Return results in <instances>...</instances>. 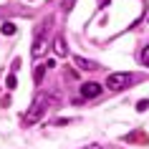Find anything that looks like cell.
Returning a JSON list of instances; mask_svg holds the SVG:
<instances>
[{
  "instance_id": "obj_15",
  "label": "cell",
  "mask_w": 149,
  "mask_h": 149,
  "mask_svg": "<svg viewBox=\"0 0 149 149\" xmlns=\"http://www.w3.org/2000/svg\"><path fill=\"white\" fill-rule=\"evenodd\" d=\"M101 3H106V0H101Z\"/></svg>"
},
{
  "instance_id": "obj_2",
  "label": "cell",
  "mask_w": 149,
  "mask_h": 149,
  "mask_svg": "<svg viewBox=\"0 0 149 149\" xmlns=\"http://www.w3.org/2000/svg\"><path fill=\"white\" fill-rule=\"evenodd\" d=\"M46 106H48V99L46 96H38V99L33 101V106L28 109V114H25V124H36V121L46 114Z\"/></svg>"
},
{
  "instance_id": "obj_10",
  "label": "cell",
  "mask_w": 149,
  "mask_h": 149,
  "mask_svg": "<svg viewBox=\"0 0 149 149\" xmlns=\"http://www.w3.org/2000/svg\"><path fill=\"white\" fill-rule=\"evenodd\" d=\"M141 63H144V66L149 68V43L144 46V51H141Z\"/></svg>"
},
{
  "instance_id": "obj_1",
  "label": "cell",
  "mask_w": 149,
  "mask_h": 149,
  "mask_svg": "<svg viewBox=\"0 0 149 149\" xmlns=\"http://www.w3.org/2000/svg\"><path fill=\"white\" fill-rule=\"evenodd\" d=\"M136 84V76L134 73H111L109 79H106V86L111 88V91H121V88H129Z\"/></svg>"
},
{
  "instance_id": "obj_4",
  "label": "cell",
  "mask_w": 149,
  "mask_h": 149,
  "mask_svg": "<svg viewBox=\"0 0 149 149\" xmlns=\"http://www.w3.org/2000/svg\"><path fill=\"white\" fill-rule=\"evenodd\" d=\"M101 94V84H96V81H86V84H81V96L84 99H94V96Z\"/></svg>"
},
{
  "instance_id": "obj_7",
  "label": "cell",
  "mask_w": 149,
  "mask_h": 149,
  "mask_svg": "<svg viewBox=\"0 0 149 149\" xmlns=\"http://www.w3.org/2000/svg\"><path fill=\"white\" fill-rule=\"evenodd\" d=\"M76 66H79V68H86V71L99 68V63H91V61H86V58H76Z\"/></svg>"
},
{
  "instance_id": "obj_11",
  "label": "cell",
  "mask_w": 149,
  "mask_h": 149,
  "mask_svg": "<svg viewBox=\"0 0 149 149\" xmlns=\"http://www.w3.org/2000/svg\"><path fill=\"white\" fill-rule=\"evenodd\" d=\"M43 73H46V68H43V66H36L33 76H36V81H38V84H40V79H43Z\"/></svg>"
},
{
  "instance_id": "obj_14",
  "label": "cell",
  "mask_w": 149,
  "mask_h": 149,
  "mask_svg": "<svg viewBox=\"0 0 149 149\" xmlns=\"http://www.w3.org/2000/svg\"><path fill=\"white\" fill-rule=\"evenodd\" d=\"M86 149H101V144H88Z\"/></svg>"
},
{
  "instance_id": "obj_9",
  "label": "cell",
  "mask_w": 149,
  "mask_h": 149,
  "mask_svg": "<svg viewBox=\"0 0 149 149\" xmlns=\"http://www.w3.org/2000/svg\"><path fill=\"white\" fill-rule=\"evenodd\" d=\"M0 33H3V36H13V33H15V25L13 23H3L0 25Z\"/></svg>"
},
{
  "instance_id": "obj_3",
  "label": "cell",
  "mask_w": 149,
  "mask_h": 149,
  "mask_svg": "<svg viewBox=\"0 0 149 149\" xmlns=\"http://www.w3.org/2000/svg\"><path fill=\"white\" fill-rule=\"evenodd\" d=\"M51 28V20H46L43 23V28L38 31V36H36V43H33V58H40V53H43V48H46V31Z\"/></svg>"
},
{
  "instance_id": "obj_12",
  "label": "cell",
  "mask_w": 149,
  "mask_h": 149,
  "mask_svg": "<svg viewBox=\"0 0 149 149\" xmlns=\"http://www.w3.org/2000/svg\"><path fill=\"white\" fill-rule=\"evenodd\" d=\"M147 109H149V101H147V99H141V101L136 104V111H147Z\"/></svg>"
},
{
  "instance_id": "obj_5",
  "label": "cell",
  "mask_w": 149,
  "mask_h": 149,
  "mask_svg": "<svg viewBox=\"0 0 149 149\" xmlns=\"http://www.w3.org/2000/svg\"><path fill=\"white\" fill-rule=\"evenodd\" d=\"M124 141H132V144H147L149 136L144 132H132V134H126V136H124Z\"/></svg>"
},
{
  "instance_id": "obj_13",
  "label": "cell",
  "mask_w": 149,
  "mask_h": 149,
  "mask_svg": "<svg viewBox=\"0 0 149 149\" xmlns=\"http://www.w3.org/2000/svg\"><path fill=\"white\" fill-rule=\"evenodd\" d=\"M73 5H76V0H66V3H63V10L68 13V10H73Z\"/></svg>"
},
{
  "instance_id": "obj_6",
  "label": "cell",
  "mask_w": 149,
  "mask_h": 149,
  "mask_svg": "<svg viewBox=\"0 0 149 149\" xmlns=\"http://www.w3.org/2000/svg\"><path fill=\"white\" fill-rule=\"evenodd\" d=\"M53 51H56L58 56H61V58H63V56H68V46H66V40H63L61 36L56 38V43H53Z\"/></svg>"
},
{
  "instance_id": "obj_8",
  "label": "cell",
  "mask_w": 149,
  "mask_h": 149,
  "mask_svg": "<svg viewBox=\"0 0 149 149\" xmlns=\"http://www.w3.org/2000/svg\"><path fill=\"white\" fill-rule=\"evenodd\" d=\"M15 73H18V71H10V76L5 79V86H8V88H15L18 86V76H15Z\"/></svg>"
}]
</instances>
